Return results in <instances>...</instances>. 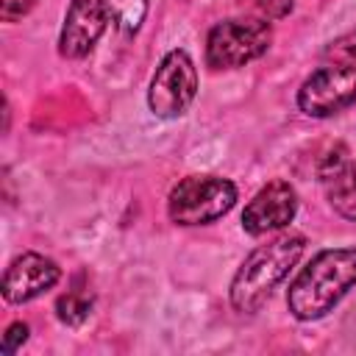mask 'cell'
Instances as JSON below:
<instances>
[{"mask_svg":"<svg viewBox=\"0 0 356 356\" xmlns=\"http://www.w3.org/2000/svg\"><path fill=\"white\" fill-rule=\"evenodd\" d=\"M33 6H36V0H0V17H3L6 22H17V19H22Z\"/></svg>","mask_w":356,"mask_h":356,"instance_id":"2e32d148","label":"cell"},{"mask_svg":"<svg viewBox=\"0 0 356 356\" xmlns=\"http://www.w3.org/2000/svg\"><path fill=\"white\" fill-rule=\"evenodd\" d=\"M356 286V248H328L295 275L286 289L292 317L312 323L325 317Z\"/></svg>","mask_w":356,"mask_h":356,"instance_id":"6da1fadb","label":"cell"},{"mask_svg":"<svg viewBox=\"0 0 356 356\" xmlns=\"http://www.w3.org/2000/svg\"><path fill=\"white\" fill-rule=\"evenodd\" d=\"M25 339H28V325L25 323H11L8 328H6V334H3V339H0V353L3 356H11V353H17L22 345H25Z\"/></svg>","mask_w":356,"mask_h":356,"instance_id":"5bb4252c","label":"cell"},{"mask_svg":"<svg viewBox=\"0 0 356 356\" xmlns=\"http://www.w3.org/2000/svg\"><path fill=\"white\" fill-rule=\"evenodd\" d=\"M273 28L261 17H231L206 36V64L211 70H236L270 50Z\"/></svg>","mask_w":356,"mask_h":356,"instance_id":"277c9868","label":"cell"},{"mask_svg":"<svg viewBox=\"0 0 356 356\" xmlns=\"http://www.w3.org/2000/svg\"><path fill=\"white\" fill-rule=\"evenodd\" d=\"M242 8L253 11V17H261V19H281L292 11L295 0H239Z\"/></svg>","mask_w":356,"mask_h":356,"instance_id":"4fadbf2b","label":"cell"},{"mask_svg":"<svg viewBox=\"0 0 356 356\" xmlns=\"http://www.w3.org/2000/svg\"><path fill=\"white\" fill-rule=\"evenodd\" d=\"M298 214V192L289 181H270L264 184L250 203L242 211V228L250 236H261L270 231H278L284 225H289Z\"/></svg>","mask_w":356,"mask_h":356,"instance_id":"ba28073f","label":"cell"},{"mask_svg":"<svg viewBox=\"0 0 356 356\" xmlns=\"http://www.w3.org/2000/svg\"><path fill=\"white\" fill-rule=\"evenodd\" d=\"M325 56H334V58H342V61H353L356 58V28L342 33L339 39H334L325 47Z\"/></svg>","mask_w":356,"mask_h":356,"instance_id":"9a60e30c","label":"cell"},{"mask_svg":"<svg viewBox=\"0 0 356 356\" xmlns=\"http://www.w3.org/2000/svg\"><path fill=\"white\" fill-rule=\"evenodd\" d=\"M111 22L122 36H134L147 17V0H108Z\"/></svg>","mask_w":356,"mask_h":356,"instance_id":"7c38bea8","label":"cell"},{"mask_svg":"<svg viewBox=\"0 0 356 356\" xmlns=\"http://www.w3.org/2000/svg\"><path fill=\"white\" fill-rule=\"evenodd\" d=\"M356 103V64L337 61L314 70L298 89V108L306 117L325 120Z\"/></svg>","mask_w":356,"mask_h":356,"instance_id":"8992f818","label":"cell"},{"mask_svg":"<svg viewBox=\"0 0 356 356\" xmlns=\"http://www.w3.org/2000/svg\"><path fill=\"white\" fill-rule=\"evenodd\" d=\"M195 95H197V70L192 56L181 47L164 53L147 86V108L161 120H175L192 106Z\"/></svg>","mask_w":356,"mask_h":356,"instance_id":"5b68a950","label":"cell"},{"mask_svg":"<svg viewBox=\"0 0 356 356\" xmlns=\"http://www.w3.org/2000/svg\"><path fill=\"white\" fill-rule=\"evenodd\" d=\"M92 303H95L92 292L83 289V286H75V289H67V292L56 300V314H58V320H61L64 325L78 328V325L86 323V317L92 314Z\"/></svg>","mask_w":356,"mask_h":356,"instance_id":"8fae6325","label":"cell"},{"mask_svg":"<svg viewBox=\"0 0 356 356\" xmlns=\"http://www.w3.org/2000/svg\"><path fill=\"white\" fill-rule=\"evenodd\" d=\"M236 203V186L220 175H186L167 197V214L175 225H209L225 217Z\"/></svg>","mask_w":356,"mask_h":356,"instance_id":"3957f363","label":"cell"},{"mask_svg":"<svg viewBox=\"0 0 356 356\" xmlns=\"http://www.w3.org/2000/svg\"><path fill=\"white\" fill-rule=\"evenodd\" d=\"M61 278V267L42 256V253H22L17 256L3 275V298L6 303H28L39 295H44L47 289H53Z\"/></svg>","mask_w":356,"mask_h":356,"instance_id":"9c48e42d","label":"cell"},{"mask_svg":"<svg viewBox=\"0 0 356 356\" xmlns=\"http://www.w3.org/2000/svg\"><path fill=\"white\" fill-rule=\"evenodd\" d=\"M320 181L325 186V197H328L331 209L339 217L356 222V159L353 161L345 159L331 172H325Z\"/></svg>","mask_w":356,"mask_h":356,"instance_id":"30bf717a","label":"cell"},{"mask_svg":"<svg viewBox=\"0 0 356 356\" xmlns=\"http://www.w3.org/2000/svg\"><path fill=\"white\" fill-rule=\"evenodd\" d=\"M303 250H306V236L300 234H284L250 250L231 281V292H228L231 306L242 314L259 312L270 300L273 289L300 261Z\"/></svg>","mask_w":356,"mask_h":356,"instance_id":"7a4b0ae2","label":"cell"},{"mask_svg":"<svg viewBox=\"0 0 356 356\" xmlns=\"http://www.w3.org/2000/svg\"><path fill=\"white\" fill-rule=\"evenodd\" d=\"M108 22H111L108 0H72L58 33V53L64 58L89 56Z\"/></svg>","mask_w":356,"mask_h":356,"instance_id":"52a82bcc","label":"cell"}]
</instances>
